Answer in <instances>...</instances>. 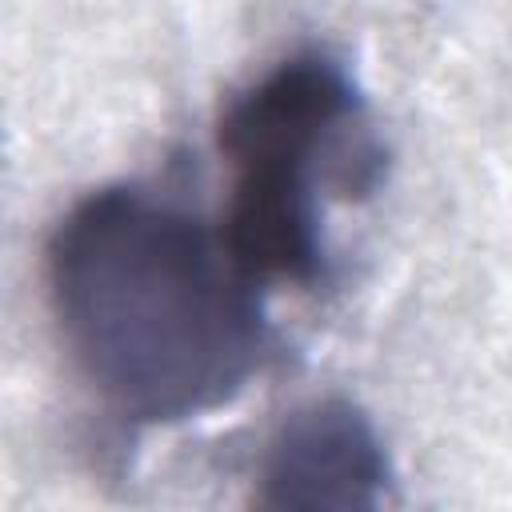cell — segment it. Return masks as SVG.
<instances>
[{
	"mask_svg": "<svg viewBox=\"0 0 512 512\" xmlns=\"http://www.w3.org/2000/svg\"><path fill=\"white\" fill-rule=\"evenodd\" d=\"M232 172L220 232L260 284L312 288L328 276V208L368 200L388 168L384 140L340 60L296 52L240 88L216 124Z\"/></svg>",
	"mask_w": 512,
	"mask_h": 512,
	"instance_id": "obj_2",
	"label": "cell"
},
{
	"mask_svg": "<svg viewBox=\"0 0 512 512\" xmlns=\"http://www.w3.org/2000/svg\"><path fill=\"white\" fill-rule=\"evenodd\" d=\"M44 288L68 364L128 424L228 408L268 356L264 288L220 224L144 184L96 188L60 216Z\"/></svg>",
	"mask_w": 512,
	"mask_h": 512,
	"instance_id": "obj_1",
	"label": "cell"
},
{
	"mask_svg": "<svg viewBox=\"0 0 512 512\" xmlns=\"http://www.w3.org/2000/svg\"><path fill=\"white\" fill-rule=\"evenodd\" d=\"M392 468L380 432L344 396L296 408L268 440L260 464L264 508H380Z\"/></svg>",
	"mask_w": 512,
	"mask_h": 512,
	"instance_id": "obj_3",
	"label": "cell"
}]
</instances>
